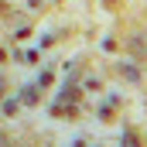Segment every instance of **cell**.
Instances as JSON below:
<instances>
[{"label": "cell", "mask_w": 147, "mask_h": 147, "mask_svg": "<svg viewBox=\"0 0 147 147\" xmlns=\"http://www.w3.org/2000/svg\"><path fill=\"white\" fill-rule=\"evenodd\" d=\"M120 147H140V144H137V137H134V134H123V140H120Z\"/></svg>", "instance_id": "cell-2"}, {"label": "cell", "mask_w": 147, "mask_h": 147, "mask_svg": "<svg viewBox=\"0 0 147 147\" xmlns=\"http://www.w3.org/2000/svg\"><path fill=\"white\" fill-rule=\"evenodd\" d=\"M127 51H130L134 62H147V31L130 38V41H127Z\"/></svg>", "instance_id": "cell-1"}, {"label": "cell", "mask_w": 147, "mask_h": 147, "mask_svg": "<svg viewBox=\"0 0 147 147\" xmlns=\"http://www.w3.org/2000/svg\"><path fill=\"white\" fill-rule=\"evenodd\" d=\"M3 113H17V99H7L3 103Z\"/></svg>", "instance_id": "cell-3"}, {"label": "cell", "mask_w": 147, "mask_h": 147, "mask_svg": "<svg viewBox=\"0 0 147 147\" xmlns=\"http://www.w3.org/2000/svg\"><path fill=\"white\" fill-rule=\"evenodd\" d=\"M103 3H116V0H103Z\"/></svg>", "instance_id": "cell-4"}]
</instances>
